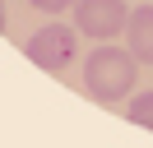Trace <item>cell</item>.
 <instances>
[{"instance_id": "obj_1", "label": "cell", "mask_w": 153, "mask_h": 148, "mask_svg": "<svg viewBox=\"0 0 153 148\" xmlns=\"http://www.w3.org/2000/svg\"><path fill=\"white\" fill-rule=\"evenodd\" d=\"M134 74H139V60H134L130 46H125V51L121 46H97L84 60V88H88V97H97V102H121V97H130Z\"/></svg>"}, {"instance_id": "obj_2", "label": "cell", "mask_w": 153, "mask_h": 148, "mask_svg": "<svg viewBox=\"0 0 153 148\" xmlns=\"http://www.w3.org/2000/svg\"><path fill=\"white\" fill-rule=\"evenodd\" d=\"M74 28H65V23H47V28H37V33L28 37V60L37 65V70H47V74H65L70 65H74Z\"/></svg>"}, {"instance_id": "obj_3", "label": "cell", "mask_w": 153, "mask_h": 148, "mask_svg": "<svg viewBox=\"0 0 153 148\" xmlns=\"http://www.w3.org/2000/svg\"><path fill=\"white\" fill-rule=\"evenodd\" d=\"M125 23H130V5L125 0H74V28L84 37L107 42V37L125 33Z\"/></svg>"}, {"instance_id": "obj_4", "label": "cell", "mask_w": 153, "mask_h": 148, "mask_svg": "<svg viewBox=\"0 0 153 148\" xmlns=\"http://www.w3.org/2000/svg\"><path fill=\"white\" fill-rule=\"evenodd\" d=\"M125 42H130V51H134V60H139V65H153V5L130 9Z\"/></svg>"}, {"instance_id": "obj_5", "label": "cell", "mask_w": 153, "mask_h": 148, "mask_svg": "<svg viewBox=\"0 0 153 148\" xmlns=\"http://www.w3.org/2000/svg\"><path fill=\"white\" fill-rule=\"evenodd\" d=\"M125 120H130V125L153 130V92H139V97L130 102V111H125Z\"/></svg>"}, {"instance_id": "obj_6", "label": "cell", "mask_w": 153, "mask_h": 148, "mask_svg": "<svg viewBox=\"0 0 153 148\" xmlns=\"http://www.w3.org/2000/svg\"><path fill=\"white\" fill-rule=\"evenodd\" d=\"M28 5H37V9H47V14H60V9H70L74 0H28Z\"/></svg>"}, {"instance_id": "obj_7", "label": "cell", "mask_w": 153, "mask_h": 148, "mask_svg": "<svg viewBox=\"0 0 153 148\" xmlns=\"http://www.w3.org/2000/svg\"><path fill=\"white\" fill-rule=\"evenodd\" d=\"M0 28H5V0H0Z\"/></svg>"}]
</instances>
